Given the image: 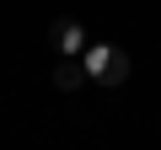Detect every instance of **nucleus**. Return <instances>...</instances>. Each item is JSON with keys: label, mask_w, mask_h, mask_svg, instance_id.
Returning <instances> with one entry per match:
<instances>
[{"label": "nucleus", "mask_w": 161, "mask_h": 150, "mask_svg": "<svg viewBox=\"0 0 161 150\" xmlns=\"http://www.w3.org/2000/svg\"><path fill=\"white\" fill-rule=\"evenodd\" d=\"M54 43H59V54H64V59L86 54V32H80L75 22H59V27H54Z\"/></svg>", "instance_id": "2"}, {"label": "nucleus", "mask_w": 161, "mask_h": 150, "mask_svg": "<svg viewBox=\"0 0 161 150\" xmlns=\"http://www.w3.org/2000/svg\"><path fill=\"white\" fill-rule=\"evenodd\" d=\"M80 70H92V81H102V86H118L124 75H129V59H124V48L97 43V48H86V54H80Z\"/></svg>", "instance_id": "1"}, {"label": "nucleus", "mask_w": 161, "mask_h": 150, "mask_svg": "<svg viewBox=\"0 0 161 150\" xmlns=\"http://www.w3.org/2000/svg\"><path fill=\"white\" fill-rule=\"evenodd\" d=\"M54 81H59V86H80V70H75V64H59Z\"/></svg>", "instance_id": "3"}]
</instances>
